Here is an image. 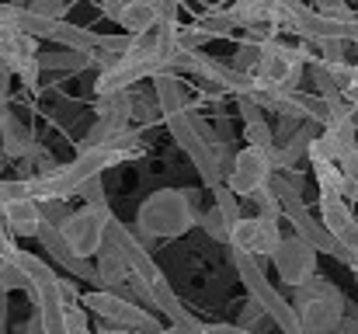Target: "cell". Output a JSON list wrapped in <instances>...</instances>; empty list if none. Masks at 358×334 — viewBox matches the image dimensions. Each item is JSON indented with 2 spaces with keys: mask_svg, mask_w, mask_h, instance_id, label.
Instances as JSON below:
<instances>
[{
  "mask_svg": "<svg viewBox=\"0 0 358 334\" xmlns=\"http://www.w3.org/2000/svg\"><path fill=\"white\" fill-rule=\"evenodd\" d=\"M195 223H199L195 188H157L153 195L143 199L136 213V230L143 240H174V237H185Z\"/></svg>",
  "mask_w": 358,
  "mask_h": 334,
  "instance_id": "obj_1",
  "label": "cell"
},
{
  "mask_svg": "<svg viewBox=\"0 0 358 334\" xmlns=\"http://www.w3.org/2000/svg\"><path fill=\"white\" fill-rule=\"evenodd\" d=\"M292 314H296L299 334H338L348 314V303L334 282H327L324 275H313L303 286H296Z\"/></svg>",
  "mask_w": 358,
  "mask_h": 334,
  "instance_id": "obj_2",
  "label": "cell"
},
{
  "mask_svg": "<svg viewBox=\"0 0 358 334\" xmlns=\"http://www.w3.org/2000/svg\"><path fill=\"white\" fill-rule=\"evenodd\" d=\"M306 46H285L278 39H268L257 46V67H254V81L275 91H299V81L306 74Z\"/></svg>",
  "mask_w": 358,
  "mask_h": 334,
  "instance_id": "obj_3",
  "label": "cell"
},
{
  "mask_svg": "<svg viewBox=\"0 0 358 334\" xmlns=\"http://www.w3.org/2000/svg\"><path fill=\"white\" fill-rule=\"evenodd\" d=\"M230 258H234V268H237L240 282L247 286V293H250V300L261 307V314L278 328L282 334H299V324H296V314H292V303L268 282V275H264V268L254 261V258H247V254H237V251H230Z\"/></svg>",
  "mask_w": 358,
  "mask_h": 334,
  "instance_id": "obj_4",
  "label": "cell"
},
{
  "mask_svg": "<svg viewBox=\"0 0 358 334\" xmlns=\"http://www.w3.org/2000/svg\"><path fill=\"white\" fill-rule=\"evenodd\" d=\"M80 307L91 310L98 321H105V328H119V331H132V334H153L160 331L157 324V314L143 310L139 303H129L115 293H80Z\"/></svg>",
  "mask_w": 358,
  "mask_h": 334,
  "instance_id": "obj_5",
  "label": "cell"
},
{
  "mask_svg": "<svg viewBox=\"0 0 358 334\" xmlns=\"http://www.w3.org/2000/svg\"><path fill=\"white\" fill-rule=\"evenodd\" d=\"M101 251H108V254H115L122 265L129 268V275H136V279H143V282H157V279H164V272L157 268V261H153V254L125 230V223H119L112 213L105 216V230H101ZM98 251V254H101Z\"/></svg>",
  "mask_w": 358,
  "mask_h": 334,
  "instance_id": "obj_6",
  "label": "cell"
},
{
  "mask_svg": "<svg viewBox=\"0 0 358 334\" xmlns=\"http://www.w3.org/2000/svg\"><path fill=\"white\" fill-rule=\"evenodd\" d=\"M0 63L3 70L24 84V88H35L38 84V42L28 39L17 25H10L3 14H0Z\"/></svg>",
  "mask_w": 358,
  "mask_h": 334,
  "instance_id": "obj_7",
  "label": "cell"
},
{
  "mask_svg": "<svg viewBox=\"0 0 358 334\" xmlns=\"http://www.w3.org/2000/svg\"><path fill=\"white\" fill-rule=\"evenodd\" d=\"M105 216H108V213H98V209L80 206L77 213H70L66 220L56 226L59 237H63V244H66V251H70L77 261H91V258H98V251H101Z\"/></svg>",
  "mask_w": 358,
  "mask_h": 334,
  "instance_id": "obj_8",
  "label": "cell"
},
{
  "mask_svg": "<svg viewBox=\"0 0 358 334\" xmlns=\"http://www.w3.org/2000/svg\"><path fill=\"white\" fill-rule=\"evenodd\" d=\"M275 174L271 167V157L268 150H254V146H243L234 153V164L223 178V185L237 195V199H250L254 192H261L268 185V178Z\"/></svg>",
  "mask_w": 358,
  "mask_h": 334,
  "instance_id": "obj_9",
  "label": "cell"
},
{
  "mask_svg": "<svg viewBox=\"0 0 358 334\" xmlns=\"http://www.w3.org/2000/svg\"><path fill=\"white\" fill-rule=\"evenodd\" d=\"M268 258H271L278 279H282L285 286H292V289L317 275V251H313L310 244H303L299 237H282L278 247H275Z\"/></svg>",
  "mask_w": 358,
  "mask_h": 334,
  "instance_id": "obj_10",
  "label": "cell"
},
{
  "mask_svg": "<svg viewBox=\"0 0 358 334\" xmlns=\"http://www.w3.org/2000/svg\"><path fill=\"white\" fill-rule=\"evenodd\" d=\"M278 240H282L278 223H268V220H261V216H243L237 226H230L227 247L257 261V258H268V254L278 247Z\"/></svg>",
  "mask_w": 358,
  "mask_h": 334,
  "instance_id": "obj_11",
  "label": "cell"
},
{
  "mask_svg": "<svg viewBox=\"0 0 358 334\" xmlns=\"http://www.w3.org/2000/svg\"><path fill=\"white\" fill-rule=\"evenodd\" d=\"M80 150H115V153L132 157L139 150V129L122 118H98L80 139Z\"/></svg>",
  "mask_w": 358,
  "mask_h": 334,
  "instance_id": "obj_12",
  "label": "cell"
},
{
  "mask_svg": "<svg viewBox=\"0 0 358 334\" xmlns=\"http://www.w3.org/2000/svg\"><path fill=\"white\" fill-rule=\"evenodd\" d=\"M101 14L105 18H112L119 28H125V35L129 39H139V35H146V32H153L157 28V21H160V0L153 4V0H125V4H101Z\"/></svg>",
  "mask_w": 358,
  "mask_h": 334,
  "instance_id": "obj_13",
  "label": "cell"
},
{
  "mask_svg": "<svg viewBox=\"0 0 358 334\" xmlns=\"http://www.w3.org/2000/svg\"><path fill=\"white\" fill-rule=\"evenodd\" d=\"M0 146H3V157H10V160H28L31 153H35V146H38V139L31 136V129L17 118V111L0 109Z\"/></svg>",
  "mask_w": 358,
  "mask_h": 334,
  "instance_id": "obj_14",
  "label": "cell"
},
{
  "mask_svg": "<svg viewBox=\"0 0 358 334\" xmlns=\"http://www.w3.org/2000/svg\"><path fill=\"white\" fill-rule=\"evenodd\" d=\"M0 223L7 233L14 237H35L38 226H42V213H38V202L35 199H17V202H7L0 209Z\"/></svg>",
  "mask_w": 358,
  "mask_h": 334,
  "instance_id": "obj_15",
  "label": "cell"
},
{
  "mask_svg": "<svg viewBox=\"0 0 358 334\" xmlns=\"http://www.w3.org/2000/svg\"><path fill=\"white\" fill-rule=\"evenodd\" d=\"M150 296H153V310L164 314V317L171 321V328H195V324H202V321H195V317L181 307V300L174 296V289L167 286V279H157V282L150 286Z\"/></svg>",
  "mask_w": 358,
  "mask_h": 334,
  "instance_id": "obj_16",
  "label": "cell"
},
{
  "mask_svg": "<svg viewBox=\"0 0 358 334\" xmlns=\"http://www.w3.org/2000/svg\"><path fill=\"white\" fill-rule=\"evenodd\" d=\"M49 42L63 46L66 53H98V42H101V35H98V32H91V28H84V25L56 21V25H52V35H49Z\"/></svg>",
  "mask_w": 358,
  "mask_h": 334,
  "instance_id": "obj_17",
  "label": "cell"
},
{
  "mask_svg": "<svg viewBox=\"0 0 358 334\" xmlns=\"http://www.w3.org/2000/svg\"><path fill=\"white\" fill-rule=\"evenodd\" d=\"M91 265H94V289L98 293H115L129 279V268L122 265L115 254H108V251H101L98 261H91Z\"/></svg>",
  "mask_w": 358,
  "mask_h": 334,
  "instance_id": "obj_18",
  "label": "cell"
},
{
  "mask_svg": "<svg viewBox=\"0 0 358 334\" xmlns=\"http://www.w3.org/2000/svg\"><path fill=\"white\" fill-rule=\"evenodd\" d=\"M94 67V53H38V70H49V74H80Z\"/></svg>",
  "mask_w": 358,
  "mask_h": 334,
  "instance_id": "obj_19",
  "label": "cell"
},
{
  "mask_svg": "<svg viewBox=\"0 0 358 334\" xmlns=\"http://www.w3.org/2000/svg\"><path fill=\"white\" fill-rule=\"evenodd\" d=\"M306 160H310V171H313V178H317V185H320V195L345 199V181H341L338 164L324 160V157H320V153H313V150H306ZM345 202H348V199H345Z\"/></svg>",
  "mask_w": 358,
  "mask_h": 334,
  "instance_id": "obj_20",
  "label": "cell"
},
{
  "mask_svg": "<svg viewBox=\"0 0 358 334\" xmlns=\"http://www.w3.org/2000/svg\"><path fill=\"white\" fill-rule=\"evenodd\" d=\"M213 209L220 213V220L227 223V230L243 220V213H240V199L227 188V185H216V188H213Z\"/></svg>",
  "mask_w": 358,
  "mask_h": 334,
  "instance_id": "obj_21",
  "label": "cell"
},
{
  "mask_svg": "<svg viewBox=\"0 0 358 334\" xmlns=\"http://www.w3.org/2000/svg\"><path fill=\"white\" fill-rule=\"evenodd\" d=\"M17 251V247H14ZM14 251L0 261V289L3 293H14V289H21V293H28V279H24V272L17 268V261H14Z\"/></svg>",
  "mask_w": 358,
  "mask_h": 334,
  "instance_id": "obj_22",
  "label": "cell"
},
{
  "mask_svg": "<svg viewBox=\"0 0 358 334\" xmlns=\"http://www.w3.org/2000/svg\"><path fill=\"white\" fill-rule=\"evenodd\" d=\"M243 139H247V146H254V150H268V153H271V146H275V136H271L268 118L247 122V125H243Z\"/></svg>",
  "mask_w": 358,
  "mask_h": 334,
  "instance_id": "obj_23",
  "label": "cell"
},
{
  "mask_svg": "<svg viewBox=\"0 0 358 334\" xmlns=\"http://www.w3.org/2000/svg\"><path fill=\"white\" fill-rule=\"evenodd\" d=\"M257 46H261V42L240 39L237 53H234V63H230L237 74H254V67H257Z\"/></svg>",
  "mask_w": 358,
  "mask_h": 334,
  "instance_id": "obj_24",
  "label": "cell"
},
{
  "mask_svg": "<svg viewBox=\"0 0 358 334\" xmlns=\"http://www.w3.org/2000/svg\"><path fill=\"white\" fill-rule=\"evenodd\" d=\"M250 202L257 206V216H261V220H268V223L282 220V206L275 202V195L268 192V185H264L261 192H254V195H250Z\"/></svg>",
  "mask_w": 358,
  "mask_h": 334,
  "instance_id": "obj_25",
  "label": "cell"
},
{
  "mask_svg": "<svg viewBox=\"0 0 358 334\" xmlns=\"http://www.w3.org/2000/svg\"><path fill=\"white\" fill-rule=\"evenodd\" d=\"M338 171H341V181H345V199L352 195V202H358V153L345 157L338 164Z\"/></svg>",
  "mask_w": 358,
  "mask_h": 334,
  "instance_id": "obj_26",
  "label": "cell"
},
{
  "mask_svg": "<svg viewBox=\"0 0 358 334\" xmlns=\"http://www.w3.org/2000/svg\"><path fill=\"white\" fill-rule=\"evenodd\" d=\"M24 11H28V14H35V18H42V21H63L66 4H59V0H31Z\"/></svg>",
  "mask_w": 358,
  "mask_h": 334,
  "instance_id": "obj_27",
  "label": "cell"
},
{
  "mask_svg": "<svg viewBox=\"0 0 358 334\" xmlns=\"http://www.w3.org/2000/svg\"><path fill=\"white\" fill-rule=\"evenodd\" d=\"M199 223H202V230L216 240V244H227L230 240V230H227V223L220 220V213L216 209H209V213H199Z\"/></svg>",
  "mask_w": 358,
  "mask_h": 334,
  "instance_id": "obj_28",
  "label": "cell"
},
{
  "mask_svg": "<svg viewBox=\"0 0 358 334\" xmlns=\"http://www.w3.org/2000/svg\"><path fill=\"white\" fill-rule=\"evenodd\" d=\"M38 213H42V223H49V226H59V223L70 216V209H66V202H63V199L38 202Z\"/></svg>",
  "mask_w": 358,
  "mask_h": 334,
  "instance_id": "obj_29",
  "label": "cell"
},
{
  "mask_svg": "<svg viewBox=\"0 0 358 334\" xmlns=\"http://www.w3.org/2000/svg\"><path fill=\"white\" fill-rule=\"evenodd\" d=\"M56 296H59L63 307H80V289H77L73 279H59L56 275Z\"/></svg>",
  "mask_w": 358,
  "mask_h": 334,
  "instance_id": "obj_30",
  "label": "cell"
},
{
  "mask_svg": "<svg viewBox=\"0 0 358 334\" xmlns=\"http://www.w3.org/2000/svg\"><path fill=\"white\" fill-rule=\"evenodd\" d=\"M237 111H240V118H243V125H247V122H257V118H264L257 105H250V102H243V98L237 102Z\"/></svg>",
  "mask_w": 358,
  "mask_h": 334,
  "instance_id": "obj_31",
  "label": "cell"
},
{
  "mask_svg": "<svg viewBox=\"0 0 358 334\" xmlns=\"http://www.w3.org/2000/svg\"><path fill=\"white\" fill-rule=\"evenodd\" d=\"M0 334H7V293L0 289Z\"/></svg>",
  "mask_w": 358,
  "mask_h": 334,
  "instance_id": "obj_32",
  "label": "cell"
}]
</instances>
